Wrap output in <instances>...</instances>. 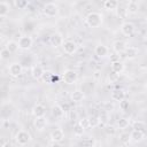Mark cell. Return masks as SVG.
<instances>
[{
    "instance_id": "4dcf8cb0",
    "label": "cell",
    "mask_w": 147,
    "mask_h": 147,
    "mask_svg": "<svg viewBox=\"0 0 147 147\" xmlns=\"http://www.w3.org/2000/svg\"><path fill=\"white\" fill-rule=\"evenodd\" d=\"M130 140H131V138H130V133H129V132H122V133L119 134V141H121L122 144L126 145V144L130 142Z\"/></svg>"
},
{
    "instance_id": "7a4b0ae2",
    "label": "cell",
    "mask_w": 147,
    "mask_h": 147,
    "mask_svg": "<svg viewBox=\"0 0 147 147\" xmlns=\"http://www.w3.org/2000/svg\"><path fill=\"white\" fill-rule=\"evenodd\" d=\"M31 139H32V137H31L30 132H28V131H25V130H20V131L16 133V136H15L16 142H17L18 145H21V146L28 145V144L31 141Z\"/></svg>"
},
{
    "instance_id": "5b68a950",
    "label": "cell",
    "mask_w": 147,
    "mask_h": 147,
    "mask_svg": "<svg viewBox=\"0 0 147 147\" xmlns=\"http://www.w3.org/2000/svg\"><path fill=\"white\" fill-rule=\"evenodd\" d=\"M77 78H78V75H77V72L74 69L64 70V72H63V80H64L65 84H68V85L75 84L77 82Z\"/></svg>"
},
{
    "instance_id": "52a82bcc",
    "label": "cell",
    "mask_w": 147,
    "mask_h": 147,
    "mask_svg": "<svg viewBox=\"0 0 147 147\" xmlns=\"http://www.w3.org/2000/svg\"><path fill=\"white\" fill-rule=\"evenodd\" d=\"M8 72L11 77H18L23 72V65L20 62H13L8 68Z\"/></svg>"
},
{
    "instance_id": "60d3db41",
    "label": "cell",
    "mask_w": 147,
    "mask_h": 147,
    "mask_svg": "<svg viewBox=\"0 0 147 147\" xmlns=\"http://www.w3.org/2000/svg\"><path fill=\"white\" fill-rule=\"evenodd\" d=\"M2 147H15V145L11 141H5V144H3Z\"/></svg>"
},
{
    "instance_id": "8fae6325",
    "label": "cell",
    "mask_w": 147,
    "mask_h": 147,
    "mask_svg": "<svg viewBox=\"0 0 147 147\" xmlns=\"http://www.w3.org/2000/svg\"><path fill=\"white\" fill-rule=\"evenodd\" d=\"M51 139L54 142H62L63 139H64V132H63V130L60 129V127L54 129L51 132Z\"/></svg>"
},
{
    "instance_id": "ee69618b",
    "label": "cell",
    "mask_w": 147,
    "mask_h": 147,
    "mask_svg": "<svg viewBox=\"0 0 147 147\" xmlns=\"http://www.w3.org/2000/svg\"><path fill=\"white\" fill-rule=\"evenodd\" d=\"M101 147H108V146H107V145H103V146H101Z\"/></svg>"
},
{
    "instance_id": "7402d4cb",
    "label": "cell",
    "mask_w": 147,
    "mask_h": 147,
    "mask_svg": "<svg viewBox=\"0 0 147 147\" xmlns=\"http://www.w3.org/2000/svg\"><path fill=\"white\" fill-rule=\"evenodd\" d=\"M118 2L116 1V0H106V1H103V3H102V6H103V8L106 9V10H116V8L118 7Z\"/></svg>"
},
{
    "instance_id": "30bf717a",
    "label": "cell",
    "mask_w": 147,
    "mask_h": 147,
    "mask_svg": "<svg viewBox=\"0 0 147 147\" xmlns=\"http://www.w3.org/2000/svg\"><path fill=\"white\" fill-rule=\"evenodd\" d=\"M94 54L98 56V57H106V56H108V54H109V49H108V47L106 46V45H103V44H98L96 46H95V48H94Z\"/></svg>"
},
{
    "instance_id": "d6986e66",
    "label": "cell",
    "mask_w": 147,
    "mask_h": 147,
    "mask_svg": "<svg viewBox=\"0 0 147 147\" xmlns=\"http://www.w3.org/2000/svg\"><path fill=\"white\" fill-rule=\"evenodd\" d=\"M130 138H131V140H133L134 142H140V141H142L144 138H145V132L133 130V131L130 133Z\"/></svg>"
},
{
    "instance_id": "f35d334b",
    "label": "cell",
    "mask_w": 147,
    "mask_h": 147,
    "mask_svg": "<svg viewBox=\"0 0 147 147\" xmlns=\"http://www.w3.org/2000/svg\"><path fill=\"white\" fill-rule=\"evenodd\" d=\"M91 142H93V141H91V139H86V140H83L80 145L84 146V147H92L91 146Z\"/></svg>"
},
{
    "instance_id": "cb8c5ba5",
    "label": "cell",
    "mask_w": 147,
    "mask_h": 147,
    "mask_svg": "<svg viewBox=\"0 0 147 147\" xmlns=\"http://www.w3.org/2000/svg\"><path fill=\"white\" fill-rule=\"evenodd\" d=\"M10 10V6L8 2H5V1H0V17H5L8 15Z\"/></svg>"
},
{
    "instance_id": "ac0fdd59",
    "label": "cell",
    "mask_w": 147,
    "mask_h": 147,
    "mask_svg": "<svg viewBox=\"0 0 147 147\" xmlns=\"http://www.w3.org/2000/svg\"><path fill=\"white\" fill-rule=\"evenodd\" d=\"M125 99V92H124V90H122V88H116V90H114L113 92H111V100H114V101H122V100H124Z\"/></svg>"
},
{
    "instance_id": "44dd1931",
    "label": "cell",
    "mask_w": 147,
    "mask_h": 147,
    "mask_svg": "<svg viewBox=\"0 0 147 147\" xmlns=\"http://www.w3.org/2000/svg\"><path fill=\"white\" fill-rule=\"evenodd\" d=\"M70 98H71V100H72L74 102H80V101H83V99L85 98V95H84V92H83V91H80V90H75L74 92H71Z\"/></svg>"
},
{
    "instance_id": "d4e9b609",
    "label": "cell",
    "mask_w": 147,
    "mask_h": 147,
    "mask_svg": "<svg viewBox=\"0 0 147 147\" xmlns=\"http://www.w3.org/2000/svg\"><path fill=\"white\" fill-rule=\"evenodd\" d=\"M87 121H88V126L90 127H96L100 125V119H99V116L96 115H91L87 117Z\"/></svg>"
},
{
    "instance_id": "4316f807",
    "label": "cell",
    "mask_w": 147,
    "mask_h": 147,
    "mask_svg": "<svg viewBox=\"0 0 147 147\" xmlns=\"http://www.w3.org/2000/svg\"><path fill=\"white\" fill-rule=\"evenodd\" d=\"M116 14H117V16H118L119 18H126L127 15H129L126 8H125L124 6H119V5H118V7L116 8Z\"/></svg>"
},
{
    "instance_id": "836d02e7",
    "label": "cell",
    "mask_w": 147,
    "mask_h": 147,
    "mask_svg": "<svg viewBox=\"0 0 147 147\" xmlns=\"http://www.w3.org/2000/svg\"><path fill=\"white\" fill-rule=\"evenodd\" d=\"M15 5H16L20 9H24V8H26V6L29 5V2L25 1V0H17V1H15Z\"/></svg>"
},
{
    "instance_id": "277c9868",
    "label": "cell",
    "mask_w": 147,
    "mask_h": 147,
    "mask_svg": "<svg viewBox=\"0 0 147 147\" xmlns=\"http://www.w3.org/2000/svg\"><path fill=\"white\" fill-rule=\"evenodd\" d=\"M77 48H78L77 44H76L74 40H70V39L64 40L63 44H62V49H63V52H64L65 54H68V55L75 54V53L77 52Z\"/></svg>"
},
{
    "instance_id": "f1b7e54d",
    "label": "cell",
    "mask_w": 147,
    "mask_h": 147,
    "mask_svg": "<svg viewBox=\"0 0 147 147\" xmlns=\"http://www.w3.org/2000/svg\"><path fill=\"white\" fill-rule=\"evenodd\" d=\"M130 124V121L125 117H122V118H118L117 119V126L118 129H126Z\"/></svg>"
},
{
    "instance_id": "1f68e13d",
    "label": "cell",
    "mask_w": 147,
    "mask_h": 147,
    "mask_svg": "<svg viewBox=\"0 0 147 147\" xmlns=\"http://www.w3.org/2000/svg\"><path fill=\"white\" fill-rule=\"evenodd\" d=\"M52 77H53V74H52L51 71H44L41 79L44 80V83H47V84H52Z\"/></svg>"
},
{
    "instance_id": "83f0119b",
    "label": "cell",
    "mask_w": 147,
    "mask_h": 147,
    "mask_svg": "<svg viewBox=\"0 0 147 147\" xmlns=\"http://www.w3.org/2000/svg\"><path fill=\"white\" fill-rule=\"evenodd\" d=\"M132 127H133V130H137V131H142V132H145V127H146V124H145V122H144V121H136V122H133V124H132Z\"/></svg>"
},
{
    "instance_id": "603a6c76",
    "label": "cell",
    "mask_w": 147,
    "mask_h": 147,
    "mask_svg": "<svg viewBox=\"0 0 147 147\" xmlns=\"http://www.w3.org/2000/svg\"><path fill=\"white\" fill-rule=\"evenodd\" d=\"M52 115L55 118H62L63 115H64V111L62 110V108H61L60 105H54L52 107Z\"/></svg>"
},
{
    "instance_id": "f6af8a7d",
    "label": "cell",
    "mask_w": 147,
    "mask_h": 147,
    "mask_svg": "<svg viewBox=\"0 0 147 147\" xmlns=\"http://www.w3.org/2000/svg\"><path fill=\"white\" fill-rule=\"evenodd\" d=\"M1 61H2V59H1V56H0V63H1Z\"/></svg>"
},
{
    "instance_id": "7bdbcfd3",
    "label": "cell",
    "mask_w": 147,
    "mask_h": 147,
    "mask_svg": "<svg viewBox=\"0 0 147 147\" xmlns=\"http://www.w3.org/2000/svg\"><path fill=\"white\" fill-rule=\"evenodd\" d=\"M1 44H2V38L0 37V46H1Z\"/></svg>"
},
{
    "instance_id": "9a60e30c",
    "label": "cell",
    "mask_w": 147,
    "mask_h": 147,
    "mask_svg": "<svg viewBox=\"0 0 147 147\" xmlns=\"http://www.w3.org/2000/svg\"><path fill=\"white\" fill-rule=\"evenodd\" d=\"M44 68L41 67V65H32V68H31V76H32V78L33 79H36V80H39V79H41V77H42V74H44Z\"/></svg>"
},
{
    "instance_id": "484cf974",
    "label": "cell",
    "mask_w": 147,
    "mask_h": 147,
    "mask_svg": "<svg viewBox=\"0 0 147 147\" xmlns=\"http://www.w3.org/2000/svg\"><path fill=\"white\" fill-rule=\"evenodd\" d=\"M6 49H8V51L10 52V54L17 52V49H18V44H17V41H15V40H9V41L6 44Z\"/></svg>"
},
{
    "instance_id": "7c38bea8",
    "label": "cell",
    "mask_w": 147,
    "mask_h": 147,
    "mask_svg": "<svg viewBox=\"0 0 147 147\" xmlns=\"http://www.w3.org/2000/svg\"><path fill=\"white\" fill-rule=\"evenodd\" d=\"M123 54H124V56H125L126 59H129V60L136 59V57L138 56V54H139V48H138V47H134V46H129V47L125 48V51H124Z\"/></svg>"
},
{
    "instance_id": "e575fe53",
    "label": "cell",
    "mask_w": 147,
    "mask_h": 147,
    "mask_svg": "<svg viewBox=\"0 0 147 147\" xmlns=\"http://www.w3.org/2000/svg\"><path fill=\"white\" fill-rule=\"evenodd\" d=\"M129 107H130V103H129V101L127 100H122V101H119V108H121V110H127L129 109Z\"/></svg>"
},
{
    "instance_id": "3957f363",
    "label": "cell",
    "mask_w": 147,
    "mask_h": 147,
    "mask_svg": "<svg viewBox=\"0 0 147 147\" xmlns=\"http://www.w3.org/2000/svg\"><path fill=\"white\" fill-rule=\"evenodd\" d=\"M42 11L48 17H55L59 14V6L54 2H47L42 7Z\"/></svg>"
},
{
    "instance_id": "f546056e",
    "label": "cell",
    "mask_w": 147,
    "mask_h": 147,
    "mask_svg": "<svg viewBox=\"0 0 147 147\" xmlns=\"http://www.w3.org/2000/svg\"><path fill=\"white\" fill-rule=\"evenodd\" d=\"M84 132H85V130H84L78 123H76V124L74 125V134H75L76 137H82V136L84 134Z\"/></svg>"
},
{
    "instance_id": "2e32d148",
    "label": "cell",
    "mask_w": 147,
    "mask_h": 147,
    "mask_svg": "<svg viewBox=\"0 0 147 147\" xmlns=\"http://www.w3.org/2000/svg\"><path fill=\"white\" fill-rule=\"evenodd\" d=\"M126 47H127V46H126V44H125L123 40H115V41L113 42V51H114L115 53H117V54L124 53V51H125Z\"/></svg>"
},
{
    "instance_id": "e0dca14e",
    "label": "cell",
    "mask_w": 147,
    "mask_h": 147,
    "mask_svg": "<svg viewBox=\"0 0 147 147\" xmlns=\"http://www.w3.org/2000/svg\"><path fill=\"white\" fill-rule=\"evenodd\" d=\"M111 71L115 72V74H117V75L122 74L124 71V63L122 61H119V60L113 61L111 62Z\"/></svg>"
},
{
    "instance_id": "9c48e42d",
    "label": "cell",
    "mask_w": 147,
    "mask_h": 147,
    "mask_svg": "<svg viewBox=\"0 0 147 147\" xmlns=\"http://www.w3.org/2000/svg\"><path fill=\"white\" fill-rule=\"evenodd\" d=\"M63 36L60 33V32H55V33H52L51 37H49V44L53 46V47H59V46H62L63 44Z\"/></svg>"
},
{
    "instance_id": "ab89813d",
    "label": "cell",
    "mask_w": 147,
    "mask_h": 147,
    "mask_svg": "<svg viewBox=\"0 0 147 147\" xmlns=\"http://www.w3.org/2000/svg\"><path fill=\"white\" fill-rule=\"evenodd\" d=\"M61 106V108H62V110L65 113V111H70V106H69V103H63V105H60Z\"/></svg>"
},
{
    "instance_id": "8992f818",
    "label": "cell",
    "mask_w": 147,
    "mask_h": 147,
    "mask_svg": "<svg viewBox=\"0 0 147 147\" xmlns=\"http://www.w3.org/2000/svg\"><path fill=\"white\" fill-rule=\"evenodd\" d=\"M18 48L23 49V51H28L32 47L33 45V40L30 36H22L20 39H18Z\"/></svg>"
},
{
    "instance_id": "6da1fadb",
    "label": "cell",
    "mask_w": 147,
    "mask_h": 147,
    "mask_svg": "<svg viewBox=\"0 0 147 147\" xmlns=\"http://www.w3.org/2000/svg\"><path fill=\"white\" fill-rule=\"evenodd\" d=\"M85 23L87 24V26L95 29L102 25L103 23V15L99 11H91L86 15L85 17Z\"/></svg>"
},
{
    "instance_id": "74e56055",
    "label": "cell",
    "mask_w": 147,
    "mask_h": 147,
    "mask_svg": "<svg viewBox=\"0 0 147 147\" xmlns=\"http://www.w3.org/2000/svg\"><path fill=\"white\" fill-rule=\"evenodd\" d=\"M109 79H110V82H113V83H115V82H117V79H118V75L111 71V72L109 74Z\"/></svg>"
},
{
    "instance_id": "5bb4252c",
    "label": "cell",
    "mask_w": 147,
    "mask_h": 147,
    "mask_svg": "<svg viewBox=\"0 0 147 147\" xmlns=\"http://www.w3.org/2000/svg\"><path fill=\"white\" fill-rule=\"evenodd\" d=\"M45 114H46V108L44 107V105L41 103H37L33 106L32 108V115L36 117H45Z\"/></svg>"
},
{
    "instance_id": "d6a6232c",
    "label": "cell",
    "mask_w": 147,
    "mask_h": 147,
    "mask_svg": "<svg viewBox=\"0 0 147 147\" xmlns=\"http://www.w3.org/2000/svg\"><path fill=\"white\" fill-rule=\"evenodd\" d=\"M105 132H106V134H108V136H113V134L116 133V129H115V126H113V125H107V126H105Z\"/></svg>"
},
{
    "instance_id": "d590c367",
    "label": "cell",
    "mask_w": 147,
    "mask_h": 147,
    "mask_svg": "<svg viewBox=\"0 0 147 147\" xmlns=\"http://www.w3.org/2000/svg\"><path fill=\"white\" fill-rule=\"evenodd\" d=\"M78 124H79V125H80V126H82L84 130H86V129H90V126H88V121H87V117L79 119Z\"/></svg>"
},
{
    "instance_id": "4fadbf2b",
    "label": "cell",
    "mask_w": 147,
    "mask_h": 147,
    "mask_svg": "<svg viewBox=\"0 0 147 147\" xmlns=\"http://www.w3.org/2000/svg\"><path fill=\"white\" fill-rule=\"evenodd\" d=\"M33 125H34V129L37 131L41 132L47 126V119L45 117H36L34 118V122H33Z\"/></svg>"
},
{
    "instance_id": "ba28073f",
    "label": "cell",
    "mask_w": 147,
    "mask_h": 147,
    "mask_svg": "<svg viewBox=\"0 0 147 147\" xmlns=\"http://www.w3.org/2000/svg\"><path fill=\"white\" fill-rule=\"evenodd\" d=\"M134 30H136L134 24L131 23V22H124V23H122V25H121V31H122V33H123L124 36H126V37H131V36L134 33Z\"/></svg>"
},
{
    "instance_id": "8d00e7d4",
    "label": "cell",
    "mask_w": 147,
    "mask_h": 147,
    "mask_svg": "<svg viewBox=\"0 0 147 147\" xmlns=\"http://www.w3.org/2000/svg\"><path fill=\"white\" fill-rule=\"evenodd\" d=\"M0 56H1L2 60H7V59H9V56H10V52H9L8 49L3 48V49H1V52H0Z\"/></svg>"
},
{
    "instance_id": "b9f144b4",
    "label": "cell",
    "mask_w": 147,
    "mask_h": 147,
    "mask_svg": "<svg viewBox=\"0 0 147 147\" xmlns=\"http://www.w3.org/2000/svg\"><path fill=\"white\" fill-rule=\"evenodd\" d=\"M3 144H5V141H3V140L0 138V147H2V146H3Z\"/></svg>"
},
{
    "instance_id": "ffe728a7",
    "label": "cell",
    "mask_w": 147,
    "mask_h": 147,
    "mask_svg": "<svg viewBox=\"0 0 147 147\" xmlns=\"http://www.w3.org/2000/svg\"><path fill=\"white\" fill-rule=\"evenodd\" d=\"M126 10H127V14H136L139 9V5L137 1L134 0H130L127 3H126Z\"/></svg>"
}]
</instances>
